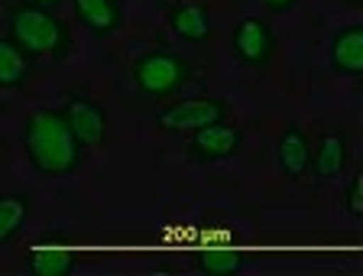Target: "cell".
I'll list each match as a JSON object with an SVG mask.
<instances>
[{
  "label": "cell",
  "mask_w": 363,
  "mask_h": 276,
  "mask_svg": "<svg viewBox=\"0 0 363 276\" xmlns=\"http://www.w3.org/2000/svg\"><path fill=\"white\" fill-rule=\"evenodd\" d=\"M20 143L30 166L45 179L75 176L84 162L88 146L68 127L62 108H36L23 117Z\"/></svg>",
  "instance_id": "1"
},
{
  "label": "cell",
  "mask_w": 363,
  "mask_h": 276,
  "mask_svg": "<svg viewBox=\"0 0 363 276\" xmlns=\"http://www.w3.org/2000/svg\"><path fill=\"white\" fill-rule=\"evenodd\" d=\"M7 36L30 59L65 62L72 53V30L55 10H43L33 4H16L7 13Z\"/></svg>",
  "instance_id": "2"
},
{
  "label": "cell",
  "mask_w": 363,
  "mask_h": 276,
  "mask_svg": "<svg viewBox=\"0 0 363 276\" xmlns=\"http://www.w3.org/2000/svg\"><path fill=\"white\" fill-rule=\"evenodd\" d=\"M191 75L195 65L172 49H150L130 62V82L136 84V92L156 101L179 94L191 82Z\"/></svg>",
  "instance_id": "3"
},
{
  "label": "cell",
  "mask_w": 363,
  "mask_h": 276,
  "mask_svg": "<svg viewBox=\"0 0 363 276\" xmlns=\"http://www.w3.org/2000/svg\"><path fill=\"white\" fill-rule=\"evenodd\" d=\"M156 131L169 133H195L208 123H218L227 121V101L211 98V94H191V98H179V101H169L166 108L156 111Z\"/></svg>",
  "instance_id": "4"
},
{
  "label": "cell",
  "mask_w": 363,
  "mask_h": 276,
  "mask_svg": "<svg viewBox=\"0 0 363 276\" xmlns=\"http://www.w3.org/2000/svg\"><path fill=\"white\" fill-rule=\"evenodd\" d=\"M230 49H234L237 62L247 69H266L276 53V33L266 20L259 16H243L230 33Z\"/></svg>",
  "instance_id": "5"
},
{
  "label": "cell",
  "mask_w": 363,
  "mask_h": 276,
  "mask_svg": "<svg viewBox=\"0 0 363 276\" xmlns=\"http://www.w3.org/2000/svg\"><path fill=\"white\" fill-rule=\"evenodd\" d=\"M243 146V131L230 121L208 123L201 131L189 133V160L201 162V166H214L224 162Z\"/></svg>",
  "instance_id": "6"
},
{
  "label": "cell",
  "mask_w": 363,
  "mask_h": 276,
  "mask_svg": "<svg viewBox=\"0 0 363 276\" xmlns=\"http://www.w3.org/2000/svg\"><path fill=\"white\" fill-rule=\"evenodd\" d=\"M62 114L84 146H101L107 140V111L101 101L88 98V94H68Z\"/></svg>",
  "instance_id": "7"
},
{
  "label": "cell",
  "mask_w": 363,
  "mask_h": 276,
  "mask_svg": "<svg viewBox=\"0 0 363 276\" xmlns=\"http://www.w3.org/2000/svg\"><path fill=\"white\" fill-rule=\"evenodd\" d=\"M308 162H311V133L302 123H286L276 137V166L286 179L298 182L308 176Z\"/></svg>",
  "instance_id": "8"
},
{
  "label": "cell",
  "mask_w": 363,
  "mask_h": 276,
  "mask_svg": "<svg viewBox=\"0 0 363 276\" xmlns=\"http://www.w3.org/2000/svg\"><path fill=\"white\" fill-rule=\"evenodd\" d=\"M350 166V143L340 131H325L321 140L311 150V162L308 172L318 179V182H334V179Z\"/></svg>",
  "instance_id": "9"
},
{
  "label": "cell",
  "mask_w": 363,
  "mask_h": 276,
  "mask_svg": "<svg viewBox=\"0 0 363 276\" xmlns=\"http://www.w3.org/2000/svg\"><path fill=\"white\" fill-rule=\"evenodd\" d=\"M72 13L78 26L88 30L94 39H107L123 26L121 0H72Z\"/></svg>",
  "instance_id": "10"
},
{
  "label": "cell",
  "mask_w": 363,
  "mask_h": 276,
  "mask_svg": "<svg viewBox=\"0 0 363 276\" xmlns=\"http://www.w3.org/2000/svg\"><path fill=\"white\" fill-rule=\"evenodd\" d=\"M166 23L182 43H208V39H214V16L201 4H175V7H169Z\"/></svg>",
  "instance_id": "11"
},
{
  "label": "cell",
  "mask_w": 363,
  "mask_h": 276,
  "mask_svg": "<svg viewBox=\"0 0 363 276\" xmlns=\"http://www.w3.org/2000/svg\"><path fill=\"white\" fill-rule=\"evenodd\" d=\"M328 55H331V69L337 75L360 78L363 75V26L350 23L337 30L328 43Z\"/></svg>",
  "instance_id": "12"
},
{
  "label": "cell",
  "mask_w": 363,
  "mask_h": 276,
  "mask_svg": "<svg viewBox=\"0 0 363 276\" xmlns=\"http://www.w3.org/2000/svg\"><path fill=\"white\" fill-rule=\"evenodd\" d=\"M33 75V59L10 36H0V92H20Z\"/></svg>",
  "instance_id": "13"
},
{
  "label": "cell",
  "mask_w": 363,
  "mask_h": 276,
  "mask_svg": "<svg viewBox=\"0 0 363 276\" xmlns=\"http://www.w3.org/2000/svg\"><path fill=\"white\" fill-rule=\"evenodd\" d=\"M33 218V202L23 192H0V247H7L10 241L26 228Z\"/></svg>",
  "instance_id": "14"
},
{
  "label": "cell",
  "mask_w": 363,
  "mask_h": 276,
  "mask_svg": "<svg viewBox=\"0 0 363 276\" xmlns=\"http://www.w3.org/2000/svg\"><path fill=\"white\" fill-rule=\"evenodd\" d=\"M75 257L68 250H52V247H43V250H30L26 253V263L23 270L30 276H72L75 273Z\"/></svg>",
  "instance_id": "15"
},
{
  "label": "cell",
  "mask_w": 363,
  "mask_h": 276,
  "mask_svg": "<svg viewBox=\"0 0 363 276\" xmlns=\"http://www.w3.org/2000/svg\"><path fill=\"white\" fill-rule=\"evenodd\" d=\"M195 273L204 276H234L247 267V257L240 250H204L195 253Z\"/></svg>",
  "instance_id": "16"
},
{
  "label": "cell",
  "mask_w": 363,
  "mask_h": 276,
  "mask_svg": "<svg viewBox=\"0 0 363 276\" xmlns=\"http://www.w3.org/2000/svg\"><path fill=\"white\" fill-rule=\"evenodd\" d=\"M360 192H363V176H354L344 189V208H347L350 218H360L363 215V202H360Z\"/></svg>",
  "instance_id": "17"
},
{
  "label": "cell",
  "mask_w": 363,
  "mask_h": 276,
  "mask_svg": "<svg viewBox=\"0 0 363 276\" xmlns=\"http://www.w3.org/2000/svg\"><path fill=\"white\" fill-rule=\"evenodd\" d=\"M259 4H263L269 13H289V10H295L298 0H259Z\"/></svg>",
  "instance_id": "18"
},
{
  "label": "cell",
  "mask_w": 363,
  "mask_h": 276,
  "mask_svg": "<svg viewBox=\"0 0 363 276\" xmlns=\"http://www.w3.org/2000/svg\"><path fill=\"white\" fill-rule=\"evenodd\" d=\"M23 4H33V7H43V10H59L65 0H23Z\"/></svg>",
  "instance_id": "19"
}]
</instances>
